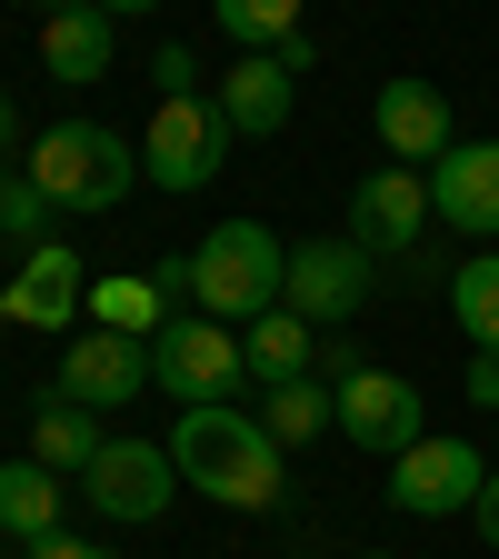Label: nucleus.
Here are the masks:
<instances>
[{
  "label": "nucleus",
  "instance_id": "obj_11",
  "mask_svg": "<svg viewBox=\"0 0 499 559\" xmlns=\"http://www.w3.org/2000/svg\"><path fill=\"white\" fill-rule=\"evenodd\" d=\"M151 390V340H120V330H81L60 349V400H81V409H120Z\"/></svg>",
  "mask_w": 499,
  "mask_h": 559
},
{
  "label": "nucleus",
  "instance_id": "obj_33",
  "mask_svg": "<svg viewBox=\"0 0 499 559\" xmlns=\"http://www.w3.org/2000/svg\"><path fill=\"white\" fill-rule=\"evenodd\" d=\"M0 330H11V290H0Z\"/></svg>",
  "mask_w": 499,
  "mask_h": 559
},
{
  "label": "nucleus",
  "instance_id": "obj_1",
  "mask_svg": "<svg viewBox=\"0 0 499 559\" xmlns=\"http://www.w3.org/2000/svg\"><path fill=\"white\" fill-rule=\"evenodd\" d=\"M170 460L180 479L200 489V500H221V510H280V440L260 430V409H230V400H200L180 409V430H170Z\"/></svg>",
  "mask_w": 499,
  "mask_h": 559
},
{
  "label": "nucleus",
  "instance_id": "obj_8",
  "mask_svg": "<svg viewBox=\"0 0 499 559\" xmlns=\"http://www.w3.org/2000/svg\"><path fill=\"white\" fill-rule=\"evenodd\" d=\"M370 300V250L360 240H290V290H280V310H300L310 330H340V320H360Z\"/></svg>",
  "mask_w": 499,
  "mask_h": 559
},
{
  "label": "nucleus",
  "instance_id": "obj_13",
  "mask_svg": "<svg viewBox=\"0 0 499 559\" xmlns=\"http://www.w3.org/2000/svg\"><path fill=\"white\" fill-rule=\"evenodd\" d=\"M370 120H380V151L390 160H409V170H430L440 151H450V100H440V81H380V100H370Z\"/></svg>",
  "mask_w": 499,
  "mask_h": 559
},
{
  "label": "nucleus",
  "instance_id": "obj_3",
  "mask_svg": "<svg viewBox=\"0 0 499 559\" xmlns=\"http://www.w3.org/2000/svg\"><path fill=\"white\" fill-rule=\"evenodd\" d=\"M21 170L50 190V210H120L140 180H151V170H140V140H120L100 120H50Z\"/></svg>",
  "mask_w": 499,
  "mask_h": 559
},
{
  "label": "nucleus",
  "instance_id": "obj_10",
  "mask_svg": "<svg viewBox=\"0 0 499 559\" xmlns=\"http://www.w3.org/2000/svg\"><path fill=\"white\" fill-rule=\"evenodd\" d=\"M430 221L460 240H499V140H450L430 160Z\"/></svg>",
  "mask_w": 499,
  "mask_h": 559
},
{
  "label": "nucleus",
  "instance_id": "obj_17",
  "mask_svg": "<svg viewBox=\"0 0 499 559\" xmlns=\"http://www.w3.org/2000/svg\"><path fill=\"white\" fill-rule=\"evenodd\" d=\"M100 450H110V430H100V409H81V400H60V390H50L40 409H31V460H40V469H60V479H81V469H91Z\"/></svg>",
  "mask_w": 499,
  "mask_h": 559
},
{
  "label": "nucleus",
  "instance_id": "obj_20",
  "mask_svg": "<svg viewBox=\"0 0 499 559\" xmlns=\"http://www.w3.org/2000/svg\"><path fill=\"white\" fill-rule=\"evenodd\" d=\"M91 320L120 330V340H161L180 310L161 300V280H151V270H110V280H91Z\"/></svg>",
  "mask_w": 499,
  "mask_h": 559
},
{
  "label": "nucleus",
  "instance_id": "obj_12",
  "mask_svg": "<svg viewBox=\"0 0 499 559\" xmlns=\"http://www.w3.org/2000/svg\"><path fill=\"white\" fill-rule=\"evenodd\" d=\"M419 230H430V170L390 160V170H370L360 190H349V240L360 250H409Z\"/></svg>",
  "mask_w": 499,
  "mask_h": 559
},
{
  "label": "nucleus",
  "instance_id": "obj_21",
  "mask_svg": "<svg viewBox=\"0 0 499 559\" xmlns=\"http://www.w3.org/2000/svg\"><path fill=\"white\" fill-rule=\"evenodd\" d=\"M260 430H270L280 450H300V440L340 430V400H330V380H320V370H310V380H280V390L260 400Z\"/></svg>",
  "mask_w": 499,
  "mask_h": 559
},
{
  "label": "nucleus",
  "instance_id": "obj_4",
  "mask_svg": "<svg viewBox=\"0 0 499 559\" xmlns=\"http://www.w3.org/2000/svg\"><path fill=\"white\" fill-rule=\"evenodd\" d=\"M230 120L210 91H170L151 110V130H140V170H151V190H200V180H221L230 170Z\"/></svg>",
  "mask_w": 499,
  "mask_h": 559
},
{
  "label": "nucleus",
  "instance_id": "obj_9",
  "mask_svg": "<svg viewBox=\"0 0 499 559\" xmlns=\"http://www.w3.org/2000/svg\"><path fill=\"white\" fill-rule=\"evenodd\" d=\"M330 400H340V440H360L380 460L430 440V409H419V390L400 370H349V380H330Z\"/></svg>",
  "mask_w": 499,
  "mask_h": 559
},
{
  "label": "nucleus",
  "instance_id": "obj_14",
  "mask_svg": "<svg viewBox=\"0 0 499 559\" xmlns=\"http://www.w3.org/2000/svg\"><path fill=\"white\" fill-rule=\"evenodd\" d=\"M221 120L240 130V140H280V120H290V100H300V70L280 60V50H240V70H221Z\"/></svg>",
  "mask_w": 499,
  "mask_h": 559
},
{
  "label": "nucleus",
  "instance_id": "obj_16",
  "mask_svg": "<svg viewBox=\"0 0 499 559\" xmlns=\"http://www.w3.org/2000/svg\"><path fill=\"white\" fill-rule=\"evenodd\" d=\"M110 50H120V21L100 11V0H70V11H50V21H40V70H50L60 91L110 81Z\"/></svg>",
  "mask_w": 499,
  "mask_h": 559
},
{
  "label": "nucleus",
  "instance_id": "obj_31",
  "mask_svg": "<svg viewBox=\"0 0 499 559\" xmlns=\"http://www.w3.org/2000/svg\"><path fill=\"white\" fill-rule=\"evenodd\" d=\"M100 11H110V21H140V11H161V0H100Z\"/></svg>",
  "mask_w": 499,
  "mask_h": 559
},
{
  "label": "nucleus",
  "instance_id": "obj_29",
  "mask_svg": "<svg viewBox=\"0 0 499 559\" xmlns=\"http://www.w3.org/2000/svg\"><path fill=\"white\" fill-rule=\"evenodd\" d=\"M470 520H479V539L499 549V469H489V489H479V510H470Z\"/></svg>",
  "mask_w": 499,
  "mask_h": 559
},
{
  "label": "nucleus",
  "instance_id": "obj_28",
  "mask_svg": "<svg viewBox=\"0 0 499 559\" xmlns=\"http://www.w3.org/2000/svg\"><path fill=\"white\" fill-rule=\"evenodd\" d=\"M31 559H110V549H100V539H60V530H50V539H40Z\"/></svg>",
  "mask_w": 499,
  "mask_h": 559
},
{
  "label": "nucleus",
  "instance_id": "obj_25",
  "mask_svg": "<svg viewBox=\"0 0 499 559\" xmlns=\"http://www.w3.org/2000/svg\"><path fill=\"white\" fill-rule=\"evenodd\" d=\"M460 390H470V409H499V349H470V380Z\"/></svg>",
  "mask_w": 499,
  "mask_h": 559
},
{
  "label": "nucleus",
  "instance_id": "obj_35",
  "mask_svg": "<svg viewBox=\"0 0 499 559\" xmlns=\"http://www.w3.org/2000/svg\"><path fill=\"white\" fill-rule=\"evenodd\" d=\"M300 559H320V549H300Z\"/></svg>",
  "mask_w": 499,
  "mask_h": 559
},
{
  "label": "nucleus",
  "instance_id": "obj_18",
  "mask_svg": "<svg viewBox=\"0 0 499 559\" xmlns=\"http://www.w3.org/2000/svg\"><path fill=\"white\" fill-rule=\"evenodd\" d=\"M240 360H250V380H260V390L310 380V370H320V330H310L300 310H270V320H250V330H240Z\"/></svg>",
  "mask_w": 499,
  "mask_h": 559
},
{
  "label": "nucleus",
  "instance_id": "obj_7",
  "mask_svg": "<svg viewBox=\"0 0 499 559\" xmlns=\"http://www.w3.org/2000/svg\"><path fill=\"white\" fill-rule=\"evenodd\" d=\"M479 489H489V460L470 440H419L390 460V510L400 520H460L479 510Z\"/></svg>",
  "mask_w": 499,
  "mask_h": 559
},
{
  "label": "nucleus",
  "instance_id": "obj_2",
  "mask_svg": "<svg viewBox=\"0 0 499 559\" xmlns=\"http://www.w3.org/2000/svg\"><path fill=\"white\" fill-rule=\"evenodd\" d=\"M280 290H290V240H280L270 221H221L200 250H190V300L210 320H270Z\"/></svg>",
  "mask_w": 499,
  "mask_h": 559
},
{
  "label": "nucleus",
  "instance_id": "obj_19",
  "mask_svg": "<svg viewBox=\"0 0 499 559\" xmlns=\"http://www.w3.org/2000/svg\"><path fill=\"white\" fill-rule=\"evenodd\" d=\"M50 530H60V469H40V460H0V539L40 549Z\"/></svg>",
  "mask_w": 499,
  "mask_h": 559
},
{
  "label": "nucleus",
  "instance_id": "obj_15",
  "mask_svg": "<svg viewBox=\"0 0 499 559\" xmlns=\"http://www.w3.org/2000/svg\"><path fill=\"white\" fill-rule=\"evenodd\" d=\"M11 320L21 330H70V320H91V280H81V250L70 240H40L11 280Z\"/></svg>",
  "mask_w": 499,
  "mask_h": 559
},
{
  "label": "nucleus",
  "instance_id": "obj_23",
  "mask_svg": "<svg viewBox=\"0 0 499 559\" xmlns=\"http://www.w3.org/2000/svg\"><path fill=\"white\" fill-rule=\"evenodd\" d=\"M210 21H221L240 50H280L300 31V0H210Z\"/></svg>",
  "mask_w": 499,
  "mask_h": 559
},
{
  "label": "nucleus",
  "instance_id": "obj_24",
  "mask_svg": "<svg viewBox=\"0 0 499 559\" xmlns=\"http://www.w3.org/2000/svg\"><path fill=\"white\" fill-rule=\"evenodd\" d=\"M40 221H50V190L31 170H11V180H0V240H21V260H31L40 250Z\"/></svg>",
  "mask_w": 499,
  "mask_h": 559
},
{
  "label": "nucleus",
  "instance_id": "obj_22",
  "mask_svg": "<svg viewBox=\"0 0 499 559\" xmlns=\"http://www.w3.org/2000/svg\"><path fill=\"white\" fill-rule=\"evenodd\" d=\"M450 320L470 330V349H499V250H470L450 270Z\"/></svg>",
  "mask_w": 499,
  "mask_h": 559
},
{
  "label": "nucleus",
  "instance_id": "obj_5",
  "mask_svg": "<svg viewBox=\"0 0 499 559\" xmlns=\"http://www.w3.org/2000/svg\"><path fill=\"white\" fill-rule=\"evenodd\" d=\"M240 330L230 320H200V310H180L161 340H151V380L180 400V409H200V400H230L240 390Z\"/></svg>",
  "mask_w": 499,
  "mask_h": 559
},
{
  "label": "nucleus",
  "instance_id": "obj_6",
  "mask_svg": "<svg viewBox=\"0 0 499 559\" xmlns=\"http://www.w3.org/2000/svg\"><path fill=\"white\" fill-rule=\"evenodd\" d=\"M81 489H91V510H100V520H130V530H140V520H161L190 479H180L170 440H110V450L81 469Z\"/></svg>",
  "mask_w": 499,
  "mask_h": 559
},
{
  "label": "nucleus",
  "instance_id": "obj_27",
  "mask_svg": "<svg viewBox=\"0 0 499 559\" xmlns=\"http://www.w3.org/2000/svg\"><path fill=\"white\" fill-rule=\"evenodd\" d=\"M151 280H161V300H170V310H180V300H190V250H170V260H161V270H151Z\"/></svg>",
  "mask_w": 499,
  "mask_h": 559
},
{
  "label": "nucleus",
  "instance_id": "obj_30",
  "mask_svg": "<svg viewBox=\"0 0 499 559\" xmlns=\"http://www.w3.org/2000/svg\"><path fill=\"white\" fill-rule=\"evenodd\" d=\"M11 140H21V110H11V91H0V151H11Z\"/></svg>",
  "mask_w": 499,
  "mask_h": 559
},
{
  "label": "nucleus",
  "instance_id": "obj_34",
  "mask_svg": "<svg viewBox=\"0 0 499 559\" xmlns=\"http://www.w3.org/2000/svg\"><path fill=\"white\" fill-rule=\"evenodd\" d=\"M0 160H11V151H0ZM0 180H11V170H0Z\"/></svg>",
  "mask_w": 499,
  "mask_h": 559
},
{
  "label": "nucleus",
  "instance_id": "obj_26",
  "mask_svg": "<svg viewBox=\"0 0 499 559\" xmlns=\"http://www.w3.org/2000/svg\"><path fill=\"white\" fill-rule=\"evenodd\" d=\"M190 70H200V60H190V50H180V40H170V50H161V60H151V81H161V100H170V91H190Z\"/></svg>",
  "mask_w": 499,
  "mask_h": 559
},
{
  "label": "nucleus",
  "instance_id": "obj_36",
  "mask_svg": "<svg viewBox=\"0 0 499 559\" xmlns=\"http://www.w3.org/2000/svg\"><path fill=\"white\" fill-rule=\"evenodd\" d=\"M360 559H380V549H360Z\"/></svg>",
  "mask_w": 499,
  "mask_h": 559
},
{
  "label": "nucleus",
  "instance_id": "obj_32",
  "mask_svg": "<svg viewBox=\"0 0 499 559\" xmlns=\"http://www.w3.org/2000/svg\"><path fill=\"white\" fill-rule=\"evenodd\" d=\"M31 11H40V21H50V11H70V0H31Z\"/></svg>",
  "mask_w": 499,
  "mask_h": 559
}]
</instances>
